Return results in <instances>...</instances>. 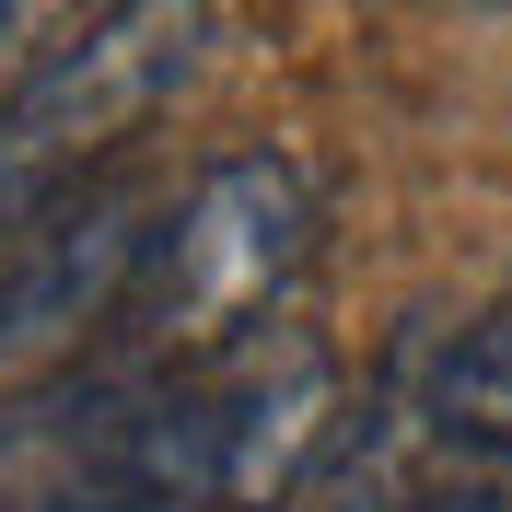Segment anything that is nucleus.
I'll return each mask as SVG.
<instances>
[{"instance_id":"f257e3e1","label":"nucleus","mask_w":512,"mask_h":512,"mask_svg":"<svg viewBox=\"0 0 512 512\" xmlns=\"http://www.w3.org/2000/svg\"><path fill=\"white\" fill-rule=\"evenodd\" d=\"M315 256V198L280 152H222L187 198L152 210L140 280L117 303V338L140 350V373H198L233 361L245 338L291 326V280Z\"/></svg>"},{"instance_id":"f03ea898","label":"nucleus","mask_w":512,"mask_h":512,"mask_svg":"<svg viewBox=\"0 0 512 512\" xmlns=\"http://www.w3.org/2000/svg\"><path fill=\"white\" fill-rule=\"evenodd\" d=\"M210 59V0H105L35 59V82L0 105V233L59 210L117 140L163 117Z\"/></svg>"},{"instance_id":"7ed1b4c3","label":"nucleus","mask_w":512,"mask_h":512,"mask_svg":"<svg viewBox=\"0 0 512 512\" xmlns=\"http://www.w3.org/2000/svg\"><path fill=\"white\" fill-rule=\"evenodd\" d=\"M140 245H152V210L117 187L59 198V210L0 233V384L59 373L94 326H117L128 280H140Z\"/></svg>"},{"instance_id":"20e7f679","label":"nucleus","mask_w":512,"mask_h":512,"mask_svg":"<svg viewBox=\"0 0 512 512\" xmlns=\"http://www.w3.org/2000/svg\"><path fill=\"white\" fill-rule=\"evenodd\" d=\"M419 431L454 454V466H478V478H512V291L489 315H466L443 338V361L419 373Z\"/></svg>"},{"instance_id":"39448f33","label":"nucleus","mask_w":512,"mask_h":512,"mask_svg":"<svg viewBox=\"0 0 512 512\" xmlns=\"http://www.w3.org/2000/svg\"><path fill=\"white\" fill-rule=\"evenodd\" d=\"M326 512H512V478H478V466H454L419 408H396V431L350 454V478L326 489Z\"/></svg>"},{"instance_id":"423d86ee","label":"nucleus","mask_w":512,"mask_h":512,"mask_svg":"<svg viewBox=\"0 0 512 512\" xmlns=\"http://www.w3.org/2000/svg\"><path fill=\"white\" fill-rule=\"evenodd\" d=\"M70 24H82V0H0V105L35 82V59H47Z\"/></svg>"}]
</instances>
